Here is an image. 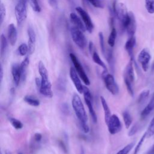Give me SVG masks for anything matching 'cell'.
Instances as JSON below:
<instances>
[{
  "label": "cell",
  "mask_w": 154,
  "mask_h": 154,
  "mask_svg": "<svg viewBox=\"0 0 154 154\" xmlns=\"http://www.w3.org/2000/svg\"><path fill=\"white\" fill-rule=\"evenodd\" d=\"M82 93H83L85 102L86 105H87V107H88L90 114L92 120L94 123H96L97 122V117L96 113L94 109L93 99H92L91 92H90V90L86 86H84V90H83Z\"/></svg>",
  "instance_id": "obj_9"
},
{
  "label": "cell",
  "mask_w": 154,
  "mask_h": 154,
  "mask_svg": "<svg viewBox=\"0 0 154 154\" xmlns=\"http://www.w3.org/2000/svg\"><path fill=\"white\" fill-rule=\"evenodd\" d=\"M14 12L17 23L18 25H20L27 16V0H18Z\"/></svg>",
  "instance_id": "obj_5"
},
{
  "label": "cell",
  "mask_w": 154,
  "mask_h": 154,
  "mask_svg": "<svg viewBox=\"0 0 154 154\" xmlns=\"http://www.w3.org/2000/svg\"><path fill=\"white\" fill-rule=\"evenodd\" d=\"M72 105L82 131L84 133H88L90 131V128L87 124V116L81 99L78 94H74L73 95Z\"/></svg>",
  "instance_id": "obj_1"
},
{
  "label": "cell",
  "mask_w": 154,
  "mask_h": 154,
  "mask_svg": "<svg viewBox=\"0 0 154 154\" xmlns=\"http://www.w3.org/2000/svg\"><path fill=\"white\" fill-rule=\"evenodd\" d=\"M150 58V54L146 48L142 49L138 54V61L140 63L141 67L144 72H146L148 70Z\"/></svg>",
  "instance_id": "obj_12"
},
{
  "label": "cell",
  "mask_w": 154,
  "mask_h": 154,
  "mask_svg": "<svg viewBox=\"0 0 154 154\" xmlns=\"http://www.w3.org/2000/svg\"><path fill=\"white\" fill-rule=\"evenodd\" d=\"M42 138V135L41 134L37 132V133H35L34 135V141H36V142H40L41 141Z\"/></svg>",
  "instance_id": "obj_41"
},
{
  "label": "cell",
  "mask_w": 154,
  "mask_h": 154,
  "mask_svg": "<svg viewBox=\"0 0 154 154\" xmlns=\"http://www.w3.org/2000/svg\"><path fill=\"white\" fill-rule=\"evenodd\" d=\"M70 77L73 82L76 89L78 91V93L82 94L84 90V85L82 84L81 81V78L79 77V75L78 74L77 72L76 71L74 67H71L70 69Z\"/></svg>",
  "instance_id": "obj_13"
},
{
  "label": "cell",
  "mask_w": 154,
  "mask_h": 154,
  "mask_svg": "<svg viewBox=\"0 0 154 154\" xmlns=\"http://www.w3.org/2000/svg\"><path fill=\"white\" fill-rule=\"evenodd\" d=\"M75 10L81 16L82 20H83L86 30L89 33H91L94 29V25L88 14L87 13V11L85 10H84L81 7H76L75 8Z\"/></svg>",
  "instance_id": "obj_11"
},
{
  "label": "cell",
  "mask_w": 154,
  "mask_h": 154,
  "mask_svg": "<svg viewBox=\"0 0 154 154\" xmlns=\"http://www.w3.org/2000/svg\"><path fill=\"white\" fill-rule=\"evenodd\" d=\"M18 53L21 56L25 55L27 53L29 52L28 46L25 43H22L19 47H18Z\"/></svg>",
  "instance_id": "obj_33"
},
{
  "label": "cell",
  "mask_w": 154,
  "mask_h": 154,
  "mask_svg": "<svg viewBox=\"0 0 154 154\" xmlns=\"http://www.w3.org/2000/svg\"><path fill=\"white\" fill-rule=\"evenodd\" d=\"M122 116H123V119L124 121L125 127L127 129H128L131 125L132 122V116L128 111H125L122 114Z\"/></svg>",
  "instance_id": "obj_27"
},
{
  "label": "cell",
  "mask_w": 154,
  "mask_h": 154,
  "mask_svg": "<svg viewBox=\"0 0 154 154\" xmlns=\"http://www.w3.org/2000/svg\"><path fill=\"white\" fill-rule=\"evenodd\" d=\"M100 102H101V104L103 109V112H104V119H105V122L106 124L108 120L109 119L110 117H111V111L109 108V106L105 100V99L103 97V96H100Z\"/></svg>",
  "instance_id": "obj_22"
},
{
  "label": "cell",
  "mask_w": 154,
  "mask_h": 154,
  "mask_svg": "<svg viewBox=\"0 0 154 154\" xmlns=\"http://www.w3.org/2000/svg\"><path fill=\"white\" fill-rule=\"evenodd\" d=\"M102 78L106 89L113 95L117 94L119 91V86L115 81L112 75L108 73V71L104 70L102 73Z\"/></svg>",
  "instance_id": "obj_6"
},
{
  "label": "cell",
  "mask_w": 154,
  "mask_h": 154,
  "mask_svg": "<svg viewBox=\"0 0 154 154\" xmlns=\"http://www.w3.org/2000/svg\"><path fill=\"white\" fill-rule=\"evenodd\" d=\"M138 129H139V126H138V125L137 123L135 124V125L131 128V129L129 130V132H128V136L131 137V136H133L134 135H135V134L137 132Z\"/></svg>",
  "instance_id": "obj_40"
},
{
  "label": "cell",
  "mask_w": 154,
  "mask_h": 154,
  "mask_svg": "<svg viewBox=\"0 0 154 154\" xmlns=\"http://www.w3.org/2000/svg\"><path fill=\"white\" fill-rule=\"evenodd\" d=\"M69 56H70V60L74 66V68L75 69L76 71L77 72L78 74L79 75V77L81 78V79H82V81H83L84 84H85L86 85H89L90 84V79H89L88 76L87 75L84 69H83L82 65L81 64L80 62L79 61L78 58L73 53H70Z\"/></svg>",
  "instance_id": "obj_7"
},
{
  "label": "cell",
  "mask_w": 154,
  "mask_h": 154,
  "mask_svg": "<svg viewBox=\"0 0 154 154\" xmlns=\"http://www.w3.org/2000/svg\"><path fill=\"white\" fill-rule=\"evenodd\" d=\"M133 63L134 62L132 60L129 61V62L126 65L123 73L124 82L127 90L131 96H133L134 94V84L135 81V75Z\"/></svg>",
  "instance_id": "obj_3"
},
{
  "label": "cell",
  "mask_w": 154,
  "mask_h": 154,
  "mask_svg": "<svg viewBox=\"0 0 154 154\" xmlns=\"http://www.w3.org/2000/svg\"><path fill=\"white\" fill-rule=\"evenodd\" d=\"M8 39L10 44L14 46L17 39V31L13 23H10L8 26Z\"/></svg>",
  "instance_id": "obj_17"
},
{
  "label": "cell",
  "mask_w": 154,
  "mask_h": 154,
  "mask_svg": "<svg viewBox=\"0 0 154 154\" xmlns=\"http://www.w3.org/2000/svg\"><path fill=\"white\" fill-rule=\"evenodd\" d=\"M88 49H89V52H90V54L92 55L93 53L94 52V45H93V43L92 42H89Z\"/></svg>",
  "instance_id": "obj_43"
},
{
  "label": "cell",
  "mask_w": 154,
  "mask_h": 154,
  "mask_svg": "<svg viewBox=\"0 0 154 154\" xmlns=\"http://www.w3.org/2000/svg\"><path fill=\"white\" fill-rule=\"evenodd\" d=\"M5 154H11V153H6Z\"/></svg>",
  "instance_id": "obj_50"
},
{
  "label": "cell",
  "mask_w": 154,
  "mask_h": 154,
  "mask_svg": "<svg viewBox=\"0 0 154 154\" xmlns=\"http://www.w3.org/2000/svg\"><path fill=\"white\" fill-rule=\"evenodd\" d=\"M106 125L108 126L109 132L112 135L119 133L122 128V123L119 117L116 114H112L111 116Z\"/></svg>",
  "instance_id": "obj_10"
},
{
  "label": "cell",
  "mask_w": 154,
  "mask_h": 154,
  "mask_svg": "<svg viewBox=\"0 0 154 154\" xmlns=\"http://www.w3.org/2000/svg\"><path fill=\"white\" fill-rule=\"evenodd\" d=\"M99 44H100V47L102 52L103 54H105V44H104V38H103V35L102 32H99Z\"/></svg>",
  "instance_id": "obj_37"
},
{
  "label": "cell",
  "mask_w": 154,
  "mask_h": 154,
  "mask_svg": "<svg viewBox=\"0 0 154 154\" xmlns=\"http://www.w3.org/2000/svg\"><path fill=\"white\" fill-rule=\"evenodd\" d=\"M147 154H154V145L150 148V149L148 151Z\"/></svg>",
  "instance_id": "obj_47"
},
{
  "label": "cell",
  "mask_w": 154,
  "mask_h": 154,
  "mask_svg": "<svg viewBox=\"0 0 154 154\" xmlns=\"http://www.w3.org/2000/svg\"><path fill=\"white\" fill-rule=\"evenodd\" d=\"M152 70L154 71V62L153 63V64L152 65Z\"/></svg>",
  "instance_id": "obj_48"
},
{
  "label": "cell",
  "mask_w": 154,
  "mask_h": 154,
  "mask_svg": "<svg viewBox=\"0 0 154 154\" xmlns=\"http://www.w3.org/2000/svg\"><path fill=\"white\" fill-rule=\"evenodd\" d=\"M92 55V59L93 60V61L97 64V65H99V66H100L101 67H102L103 69V70H107V68H106V66L105 65V64L103 63V61L100 59L99 54L96 52L94 51L93 54L91 55Z\"/></svg>",
  "instance_id": "obj_26"
},
{
  "label": "cell",
  "mask_w": 154,
  "mask_h": 154,
  "mask_svg": "<svg viewBox=\"0 0 154 154\" xmlns=\"http://www.w3.org/2000/svg\"><path fill=\"white\" fill-rule=\"evenodd\" d=\"M146 137L147 138H150L151 137H152L153 135H154V116L152 118V119L151 120L147 129L146 132Z\"/></svg>",
  "instance_id": "obj_30"
},
{
  "label": "cell",
  "mask_w": 154,
  "mask_h": 154,
  "mask_svg": "<svg viewBox=\"0 0 154 154\" xmlns=\"http://www.w3.org/2000/svg\"><path fill=\"white\" fill-rule=\"evenodd\" d=\"M8 48V42L5 37V35L2 34L1 35V57L3 58L7 52V50Z\"/></svg>",
  "instance_id": "obj_23"
},
{
  "label": "cell",
  "mask_w": 154,
  "mask_h": 154,
  "mask_svg": "<svg viewBox=\"0 0 154 154\" xmlns=\"http://www.w3.org/2000/svg\"><path fill=\"white\" fill-rule=\"evenodd\" d=\"M0 14H1V24H2L5 19V14H6L5 7L2 2H1L0 5Z\"/></svg>",
  "instance_id": "obj_39"
},
{
  "label": "cell",
  "mask_w": 154,
  "mask_h": 154,
  "mask_svg": "<svg viewBox=\"0 0 154 154\" xmlns=\"http://www.w3.org/2000/svg\"><path fill=\"white\" fill-rule=\"evenodd\" d=\"M135 145L134 142H132L128 144H127L126 146H125L123 149L120 150L116 154H128L129 152L132 150V149L134 147Z\"/></svg>",
  "instance_id": "obj_31"
},
{
  "label": "cell",
  "mask_w": 154,
  "mask_h": 154,
  "mask_svg": "<svg viewBox=\"0 0 154 154\" xmlns=\"http://www.w3.org/2000/svg\"><path fill=\"white\" fill-rule=\"evenodd\" d=\"M11 74L13 82L16 86H18L21 81V72L20 65L17 63H14L11 66Z\"/></svg>",
  "instance_id": "obj_18"
},
{
  "label": "cell",
  "mask_w": 154,
  "mask_h": 154,
  "mask_svg": "<svg viewBox=\"0 0 154 154\" xmlns=\"http://www.w3.org/2000/svg\"><path fill=\"white\" fill-rule=\"evenodd\" d=\"M0 75H1V82H2V79H3V68H2V66L1 65V70H0Z\"/></svg>",
  "instance_id": "obj_46"
},
{
  "label": "cell",
  "mask_w": 154,
  "mask_h": 154,
  "mask_svg": "<svg viewBox=\"0 0 154 154\" xmlns=\"http://www.w3.org/2000/svg\"><path fill=\"white\" fill-rule=\"evenodd\" d=\"M38 69L41 77V85L38 88L39 92L45 97L51 98L53 96L51 83L48 77V70L43 63L41 61L38 64Z\"/></svg>",
  "instance_id": "obj_2"
},
{
  "label": "cell",
  "mask_w": 154,
  "mask_h": 154,
  "mask_svg": "<svg viewBox=\"0 0 154 154\" xmlns=\"http://www.w3.org/2000/svg\"><path fill=\"white\" fill-rule=\"evenodd\" d=\"M146 138V132H144V134L143 135V136L141 137V138H140V140H139V141L138 142L135 148V150H134V154H137L138 153V152L140 151V149L145 140V138Z\"/></svg>",
  "instance_id": "obj_36"
},
{
  "label": "cell",
  "mask_w": 154,
  "mask_h": 154,
  "mask_svg": "<svg viewBox=\"0 0 154 154\" xmlns=\"http://www.w3.org/2000/svg\"><path fill=\"white\" fill-rule=\"evenodd\" d=\"M106 60L108 63H109L110 67H113V54H112V50L109 49L106 53Z\"/></svg>",
  "instance_id": "obj_38"
},
{
  "label": "cell",
  "mask_w": 154,
  "mask_h": 154,
  "mask_svg": "<svg viewBox=\"0 0 154 154\" xmlns=\"http://www.w3.org/2000/svg\"><path fill=\"white\" fill-rule=\"evenodd\" d=\"M49 5L53 8H57V0H48Z\"/></svg>",
  "instance_id": "obj_42"
},
{
  "label": "cell",
  "mask_w": 154,
  "mask_h": 154,
  "mask_svg": "<svg viewBox=\"0 0 154 154\" xmlns=\"http://www.w3.org/2000/svg\"><path fill=\"white\" fill-rule=\"evenodd\" d=\"M29 3L32 8V10L35 12H40L41 11V8L37 0H28Z\"/></svg>",
  "instance_id": "obj_35"
},
{
  "label": "cell",
  "mask_w": 154,
  "mask_h": 154,
  "mask_svg": "<svg viewBox=\"0 0 154 154\" xmlns=\"http://www.w3.org/2000/svg\"><path fill=\"white\" fill-rule=\"evenodd\" d=\"M23 100L26 103H27L28 105L31 106H38L40 105V101L37 98L33 97L32 96L26 95L23 97Z\"/></svg>",
  "instance_id": "obj_24"
},
{
  "label": "cell",
  "mask_w": 154,
  "mask_h": 154,
  "mask_svg": "<svg viewBox=\"0 0 154 154\" xmlns=\"http://www.w3.org/2000/svg\"><path fill=\"white\" fill-rule=\"evenodd\" d=\"M29 64V59L28 57H26L20 64V69L21 72V81H24L27 76V69Z\"/></svg>",
  "instance_id": "obj_21"
},
{
  "label": "cell",
  "mask_w": 154,
  "mask_h": 154,
  "mask_svg": "<svg viewBox=\"0 0 154 154\" xmlns=\"http://www.w3.org/2000/svg\"><path fill=\"white\" fill-rule=\"evenodd\" d=\"M8 120L14 129H20L23 128L22 123L19 120H17L15 118H13V117H9Z\"/></svg>",
  "instance_id": "obj_29"
},
{
  "label": "cell",
  "mask_w": 154,
  "mask_h": 154,
  "mask_svg": "<svg viewBox=\"0 0 154 154\" xmlns=\"http://www.w3.org/2000/svg\"><path fill=\"white\" fill-rule=\"evenodd\" d=\"M62 110H63V112L64 114H67V113L69 112V107L67 106V105L64 104V105H63Z\"/></svg>",
  "instance_id": "obj_44"
},
{
  "label": "cell",
  "mask_w": 154,
  "mask_h": 154,
  "mask_svg": "<svg viewBox=\"0 0 154 154\" xmlns=\"http://www.w3.org/2000/svg\"><path fill=\"white\" fill-rule=\"evenodd\" d=\"M70 19L71 22L73 24L74 26L79 29L82 31L84 32L86 30L84 23L81 21V19L75 13H71L70 14Z\"/></svg>",
  "instance_id": "obj_20"
},
{
  "label": "cell",
  "mask_w": 154,
  "mask_h": 154,
  "mask_svg": "<svg viewBox=\"0 0 154 154\" xmlns=\"http://www.w3.org/2000/svg\"><path fill=\"white\" fill-rule=\"evenodd\" d=\"M86 2L91 4L93 7L99 8H103L104 5L102 0H85Z\"/></svg>",
  "instance_id": "obj_34"
},
{
  "label": "cell",
  "mask_w": 154,
  "mask_h": 154,
  "mask_svg": "<svg viewBox=\"0 0 154 154\" xmlns=\"http://www.w3.org/2000/svg\"><path fill=\"white\" fill-rule=\"evenodd\" d=\"M145 7L149 13H154V0H145Z\"/></svg>",
  "instance_id": "obj_32"
},
{
  "label": "cell",
  "mask_w": 154,
  "mask_h": 154,
  "mask_svg": "<svg viewBox=\"0 0 154 154\" xmlns=\"http://www.w3.org/2000/svg\"><path fill=\"white\" fill-rule=\"evenodd\" d=\"M27 32H28V49H29V52L28 53L29 54H32L35 49V42H36V35L35 33L34 30L31 26H29L27 29Z\"/></svg>",
  "instance_id": "obj_14"
},
{
  "label": "cell",
  "mask_w": 154,
  "mask_h": 154,
  "mask_svg": "<svg viewBox=\"0 0 154 154\" xmlns=\"http://www.w3.org/2000/svg\"><path fill=\"white\" fill-rule=\"evenodd\" d=\"M136 44V38L135 36L130 37H129L128 40L126 41L125 45V49L128 52L129 56L131 58V60H132L133 62H134V53L133 50Z\"/></svg>",
  "instance_id": "obj_16"
},
{
  "label": "cell",
  "mask_w": 154,
  "mask_h": 154,
  "mask_svg": "<svg viewBox=\"0 0 154 154\" xmlns=\"http://www.w3.org/2000/svg\"><path fill=\"white\" fill-rule=\"evenodd\" d=\"M136 28L137 24L135 16L132 12H129V19L126 28V30L129 37L134 36V34L136 31Z\"/></svg>",
  "instance_id": "obj_15"
},
{
  "label": "cell",
  "mask_w": 154,
  "mask_h": 154,
  "mask_svg": "<svg viewBox=\"0 0 154 154\" xmlns=\"http://www.w3.org/2000/svg\"><path fill=\"white\" fill-rule=\"evenodd\" d=\"M35 84H36L37 88H39L40 87V85H41V79H40L38 78H35Z\"/></svg>",
  "instance_id": "obj_45"
},
{
  "label": "cell",
  "mask_w": 154,
  "mask_h": 154,
  "mask_svg": "<svg viewBox=\"0 0 154 154\" xmlns=\"http://www.w3.org/2000/svg\"><path fill=\"white\" fill-rule=\"evenodd\" d=\"M150 94V91L149 90H144L140 93L138 98V103L139 104H143L148 98Z\"/></svg>",
  "instance_id": "obj_28"
},
{
  "label": "cell",
  "mask_w": 154,
  "mask_h": 154,
  "mask_svg": "<svg viewBox=\"0 0 154 154\" xmlns=\"http://www.w3.org/2000/svg\"><path fill=\"white\" fill-rule=\"evenodd\" d=\"M116 17L120 22L122 30H125L129 19V13L128 12L126 5L122 2L117 4Z\"/></svg>",
  "instance_id": "obj_4"
},
{
  "label": "cell",
  "mask_w": 154,
  "mask_h": 154,
  "mask_svg": "<svg viewBox=\"0 0 154 154\" xmlns=\"http://www.w3.org/2000/svg\"><path fill=\"white\" fill-rule=\"evenodd\" d=\"M117 36V31L114 26L111 27V31L108 38V44L111 48H112L115 45L116 38Z\"/></svg>",
  "instance_id": "obj_25"
},
{
  "label": "cell",
  "mask_w": 154,
  "mask_h": 154,
  "mask_svg": "<svg viewBox=\"0 0 154 154\" xmlns=\"http://www.w3.org/2000/svg\"><path fill=\"white\" fill-rule=\"evenodd\" d=\"M70 34L73 41L81 49H84L87 45V39L83 31L73 26L70 29Z\"/></svg>",
  "instance_id": "obj_8"
},
{
  "label": "cell",
  "mask_w": 154,
  "mask_h": 154,
  "mask_svg": "<svg viewBox=\"0 0 154 154\" xmlns=\"http://www.w3.org/2000/svg\"><path fill=\"white\" fill-rule=\"evenodd\" d=\"M82 2H83V4H85V2H87L85 0H82Z\"/></svg>",
  "instance_id": "obj_49"
},
{
  "label": "cell",
  "mask_w": 154,
  "mask_h": 154,
  "mask_svg": "<svg viewBox=\"0 0 154 154\" xmlns=\"http://www.w3.org/2000/svg\"><path fill=\"white\" fill-rule=\"evenodd\" d=\"M17 154H22V153H18Z\"/></svg>",
  "instance_id": "obj_51"
},
{
  "label": "cell",
  "mask_w": 154,
  "mask_h": 154,
  "mask_svg": "<svg viewBox=\"0 0 154 154\" xmlns=\"http://www.w3.org/2000/svg\"><path fill=\"white\" fill-rule=\"evenodd\" d=\"M154 109V91L152 94L150 99L147 105L144 107L141 112V117L144 119L147 117Z\"/></svg>",
  "instance_id": "obj_19"
}]
</instances>
